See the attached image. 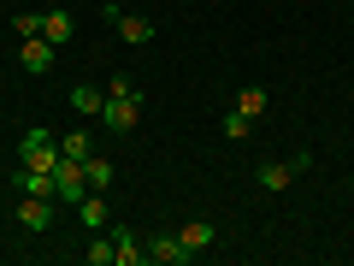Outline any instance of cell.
Listing matches in <instances>:
<instances>
[{
	"mask_svg": "<svg viewBox=\"0 0 354 266\" xmlns=\"http://www.w3.org/2000/svg\"><path fill=\"white\" fill-rule=\"evenodd\" d=\"M101 12H106V24L118 30V42H124V48H148V42L160 36V24H153L148 12H124V6H113V0H106Z\"/></svg>",
	"mask_w": 354,
	"mask_h": 266,
	"instance_id": "1",
	"label": "cell"
},
{
	"mask_svg": "<svg viewBox=\"0 0 354 266\" xmlns=\"http://www.w3.org/2000/svg\"><path fill=\"white\" fill-rule=\"evenodd\" d=\"M101 125L113 130V136H130V130L142 125V89H118V95H106Z\"/></svg>",
	"mask_w": 354,
	"mask_h": 266,
	"instance_id": "2",
	"label": "cell"
},
{
	"mask_svg": "<svg viewBox=\"0 0 354 266\" xmlns=\"http://www.w3.org/2000/svg\"><path fill=\"white\" fill-rule=\"evenodd\" d=\"M18 65H24L30 77H48L53 65H59V48H53V42H41V36H30V42H18Z\"/></svg>",
	"mask_w": 354,
	"mask_h": 266,
	"instance_id": "3",
	"label": "cell"
},
{
	"mask_svg": "<svg viewBox=\"0 0 354 266\" xmlns=\"http://www.w3.org/2000/svg\"><path fill=\"white\" fill-rule=\"evenodd\" d=\"M53 184H59V202H83L88 190V177H83V160H71V154H59V166H53Z\"/></svg>",
	"mask_w": 354,
	"mask_h": 266,
	"instance_id": "4",
	"label": "cell"
},
{
	"mask_svg": "<svg viewBox=\"0 0 354 266\" xmlns=\"http://www.w3.org/2000/svg\"><path fill=\"white\" fill-rule=\"evenodd\" d=\"M71 107H77L83 118H101V113H106V83H95V77L71 83Z\"/></svg>",
	"mask_w": 354,
	"mask_h": 266,
	"instance_id": "5",
	"label": "cell"
},
{
	"mask_svg": "<svg viewBox=\"0 0 354 266\" xmlns=\"http://www.w3.org/2000/svg\"><path fill=\"white\" fill-rule=\"evenodd\" d=\"M113 249H118L113 266H142V260H148V242H142L130 225H113Z\"/></svg>",
	"mask_w": 354,
	"mask_h": 266,
	"instance_id": "6",
	"label": "cell"
},
{
	"mask_svg": "<svg viewBox=\"0 0 354 266\" xmlns=\"http://www.w3.org/2000/svg\"><path fill=\"white\" fill-rule=\"evenodd\" d=\"M18 195H48V202H59V184H53V172H36V166H18L12 172Z\"/></svg>",
	"mask_w": 354,
	"mask_h": 266,
	"instance_id": "7",
	"label": "cell"
},
{
	"mask_svg": "<svg viewBox=\"0 0 354 266\" xmlns=\"http://www.w3.org/2000/svg\"><path fill=\"white\" fill-rule=\"evenodd\" d=\"M71 36H77V18L65 12V6H48V12H41V42H53V48H65Z\"/></svg>",
	"mask_w": 354,
	"mask_h": 266,
	"instance_id": "8",
	"label": "cell"
},
{
	"mask_svg": "<svg viewBox=\"0 0 354 266\" xmlns=\"http://www.w3.org/2000/svg\"><path fill=\"white\" fill-rule=\"evenodd\" d=\"M148 260H160V266H189L195 254L183 249V242L171 237V231H160V237H148Z\"/></svg>",
	"mask_w": 354,
	"mask_h": 266,
	"instance_id": "9",
	"label": "cell"
},
{
	"mask_svg": "<svg viewBox=\"0 0 354 266\" xmlns=\"http://www.w3.org/2000/svg\"><path fill=\"white\" fill-rule=\"evenodd\" d=\"M18 225L24 231H48L53 225V202L48 195H24V202H18Z\"/></svg>",
	"mask_w": 354,
	"mask_h": 266,
	"instance_id": "10",
	"label": "cell"
},
{
	"mask_svg": "<svg viewBox=\"0 0 354 266\" xmlns=\"http://www.w3.org/2000/svg\"><path fill=\"white\" fill-rule=\"evenodd\" d=\"M254 177H260V190H272V195H278V190H290V184H295V166H290V160H266Z\"/></svg>",
	"mask_w": 354,
	"mask_h": 266,
	"instance_id": "11",
	"label": "cell"
},
{
	"mask_svg": "<svg viewBox=\"0 0 354 266\" xmlns=\"http://www.w3.org/2000/svg\"><path fill=\"white\" fill-rule=\"evenodd\" d=\"M213 237H218V231H213V219H189V225L177 231V242H183V249H189V254L213 249Z\"/></svg>",
	"mask_w": 354,
	"mask_h": 266,
	"instance_id": "12",
	"label": "cell"
},
{
	"mask_svg": "<svg viewBox=\"0 0 354 266\" xmlns=\"http://www.w3.org/2000/svg\"><path fill=\"white\" fill-rule=\"evenodd\" d=\"M83 177H88V190H101V195H106L118 172H113V160H106V154H88V160H83Z\"/></svg>",
	"mask_w": 354,
	"mask_h": 266,
	"instance_id": "13",
	"label": "cell"
},
{
	"mask_svg": "<svg viewBox=\"0 0 354 266\" xmlns=\"http://www.w3.org/2000/svg\"><path fill=\"white\" fill-rule=\"evenodd\" d=\"M113 254H118V249H113V231H95L88 249H83V260H88V266H113Z\"/></svg>",
	"mask_w": 354,
	"mask_h": 266,
	"instance_id": "14",
	"label": "cell"
},
{
	"mask_svg": "<svg viewBox=\"0 0 354 266\" xmlns=\"http://www.w3.org/2000/svg\"><path fill=\"white\" fill-rule=\"evenodd\" d=\"M77 213H83V225H88V231H106V202H101V190L83 195V202H77Z\"/></svg>",
	"mask_w": 354,
	"mask_h": 266,
	"instance_id": "15",
	"label": "cell"
},
{
	"mask_svg": "<svg viewBox=\"0 0 354 266\" xmlns=\"http://www.w3.org/2000/svg\"><path fill=\"white\" fill-rule=\"evenodd\" d=\"M266 107H272V101H266V89H260V83H248V89L236 95V113H242V118H260Z\"/></svg>",
	"mask_w": 354,
	"mask_h": 266,
	"instance_id": "16",
	"label": "cell"
},
{
	"mask_svg": "<svg viewBox=\"0 0 354 266\" xmlns=\"http://www.w3.org/2000/svg\"><path fill=\"white\" fill-rule=\"evenodd\" d=\"M59 154H71V160H88V154H95V136H88V130H71V136H59Z\"/></svg>",
	"mask_w": 354,
	"mask_h": 266,
	"instance_id": "17",
	"label": "cell"
},
{
	"mask_svg": "<svg viewBox=\"0 0 354 266\" xmlns=\"http://www.w3.org/2000/svg\"><path fill=\"white\" fill-rule=\"evenodd\" d=\"M12 30H18V42L41 36V12H18V18H12Z\"/></svg>",
	"mask_w": 354,
	"mask_h": 266,
	"instance_id": "18",
	"label": "cell"
},
{
	"mask_svg": "<svg viewBox=\"0 0 354 266\" xmlns=\"http://www.w3.org/2000/svg\"><path fill=\"white\" fill-rule=\"evenodd\" d=\"M248 125H254V118H242L236 107H230V113H225V136H230V142H242V136H248Z\"/></svg>",
	"mask_w": 354,
	"mask_h": 266,
	"instance_id": "19",
	"label": "cell"
}]
</instances>
